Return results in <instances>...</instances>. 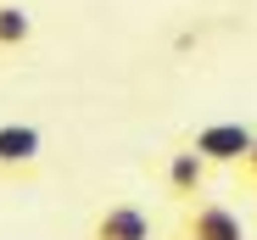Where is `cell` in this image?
I'll return each mask as SVG.
<instances>
[{
    "instance_id": "7a4b0ae2",
    "label": "cell",
    "mask_w": 257,
    "mask_h": 240,
    "mask_svg": "<svg viewBox=\"0 0 257 240\" xmlns=\"http://www.w3.org/2000/svg\"><path fill=\"white\" fill-rule=\"evenodd\" d=\"M45 162V134L34 123H0V179H34Z\"/></svg>"
},
{
    "instance_id": "3957f363",
    "label": "cell",
    "mask_w": 257,
    "mask_h": 240,
    "mask_svg": "<svg viewBox=\"0 0 257 240\" xmlns=\"http://www.w3.org/2000/svg\"><path fill=\"white\" fill-rule=\"evenodd\" d=\"M251 140H257V129H251V123H201L185 145H196L212 168H235L240 156L251 151Z\"/></svg>"
},
{
    "instance_id": "52a82bcc",
    "label": "cell",
    "mask_w": 257,
    "mask_h": 240,
    "mask_svg": "<svg viewBox=\"0 0 257 240\" xmlns=\"http://www.w3.org/2000/svg\"><path fill=\"white\" fill-rule=\"evenodd\" d=\"M235 179H240V184H246V190L257 195V140H251V151H246L240 162H235Z\"/></svg>"
},
{
    "instance_id": "5b68a950",
    "label": "cell",
    "mask_w": 257,
    "mask_h": 240,
    "mask_svg": "<svg viewBox=\"0 0 257 240\" xmlns=\"http://www.w3.org/2000/svg\"><path fill=\"white\" fill-rule=\"evenodd\" d=\"M90 240H157V234H151V218H146L135 201H112V207L95 212Z\"/></svg>"
},
{
    "instance_id": "6da1fadb",
    "label": "cell",
    "mask_w": 257,
    "mask_h": 240,
    "mask_svg": "<svg viewBox=\"0 0 257 240\" xmlns=\"http://www.w3.org/2000/svg\"><path fill=\"white\" fill-rule=\"evenodd\" d=\"M207 173H212V162H207L196 145H174V151L162 156V190H168V201H179V207L201 201Z\"/></svg>"
},
{
    "instance_id": "ba28073f",
    "label": "cell",
    "mask_w": 257,
    "mask_h": 240,
    "mask_svg": "<svg viewBox=\"0 0 257 240\" xmlns=\"http://www.w3.org/2000/svg\"><path fill=\"white\" fill-rule=\"evenodd\" d=\"M174 240H196V234H185V229H179V234H174Z\"/></svg>"
},
{
    "instance_id": "277c9868",
    "label": "cell",
    "mask_w": 257,
    "mask_h": 240,
    "mask_svg": "<svg viewBox=\"0 0 257 240\" xmlns=\"http://www.w3.org/2000/svg\"><path fill=\"white\" fill-rule=\"evenodd\" d=\"M179 229H185V234H196V240H246L240 218H235L224 201H190Z\"/></svg>"
},
{
    "instance_id": "8992f818",
    "label": "cell",
    "mask_w": 257,
    "mask_h": 240,
    "mask_svg": "<svg viewBox=\"0 0 257 240\" xmlns=\"http://www.w3.org/2000/svg\"><path fill=\"white\" fill-rule=\"evenodd\" d=\"M28 39H34V17H28V6H17V0H0V56L28 51Z\"/></svg>"
}]
</instances>
